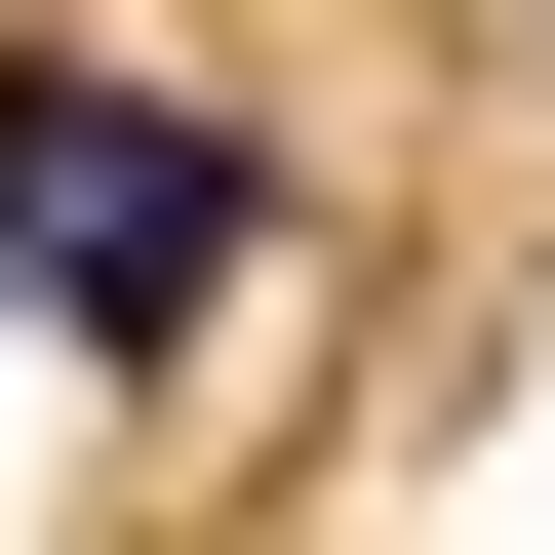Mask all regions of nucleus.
<instances>
[{
  "label": "nucleus",
  "mask_w": 555,
  "mask_h": 555,
  "mask_svg": "<svg viewBox=\"0 0 555 555\" xmlns=\"http://www.w3.org/2000/svg\"><path fill=\"white\" fill-rule=\"evenodd\" d=\"M0 278H40L80 358H198V318L278 278V159L159 119V80H0Z\"/></svg>",
  "instance_id": "f257e3e1"
}]
</instances>
